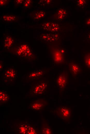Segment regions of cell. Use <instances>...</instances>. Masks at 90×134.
Here are the masks:
<instances>
[{
    "mask_svg": "<svg viewBox=\"0 0 90 134\" xmlns=\"http://www.w3.org/2000/svg\"><path fill=\"white\" fill-rule=\"evenodd\" d=\"M54 111L58 117L63 120L69 118L71 114L70 109L65 106L58 107Z\"/></svg>",
    "mask_w": 90,
    "mask_h": 134,
    "instance_id": "cell-1",
    "label": "cell"
},
{
    "mask_svg": "<svg viewBox=\"0 0 90 134\" xmlns=\"http://www.w3.org/2000/svg\"><path fill=\"white\" fill-rule=\"evenodd\" d=\"M17 55L24 57L28 58L32 55L31 50L28 45L22 44L19 47L16 51Z\"/></svg>",
    "mask_w": 90,
    "mask_h": 134,
    "instance_id": "cell-2",
    "label": "cell"
},
{
    "mask_svg": "<svg viewBox=\"0 0 90 134\" xmlns=\"http://www.w3.org/2000/svg\"><path fill=\"white\" fill-rule=\"evenodd\" d=\"M47 102L44 99H40L33 102L29 107L32 110L37 111L41 110L47 105Z\"/></svg>",
    "mask_w": 90,
    "mask_h": 134,
    "instance_id": "cell-3",
    "label": "cell"
},
{
    "mask_svg": "<svg viewBox=\"0 0 90 134\" xmlns=\"http://www.w3.org/2000/svg\"><path fill=\"white\" fill-rule=\"evenodd\" d=\"M42 28L45 30L51 32H55L59 30L58 24L56 23L51 22H46L41 25Z\"/></svg>",
    "mask_w": 90,
    "mask_h": 134,
    "instance_id": "cell-4",
    "label": "cell"
},
{
    "mask_svg": "<svg viewBox=\"0 0 90 134\" xmlns=\"http://www.w3.org/2000/svg\"><path fill=\"white\" fill-rule=\"evenodd\" d=\"M40 39L47 42H51L57 41L58 39V34L55 32L43 34L41 35Z\"/></svg>",
    "mask_w": 90,
    "mask_h": 134,
    "instance_id": "cell-5",
    "label": "cell"
},
{
    "mask_svg": "<svg viewBox=\"0 0 90 134\" xmlns=\"http://www.w3.org/2000/svg\"><path fill=\"white\" fill-rule=\"evenodd\" d=\"M47 86L45 82H41L36 85L33 89V93L34 95L42 94L46 90Z\"/></svg>",
    "mask_w": 90,
    "mask_h": 134,
    "instance_id": "cell-6",
    "label": "cell"
},
{
    "mask_svg": "<svg viewBox=\"0 0 90 134\" xmlns=\"http://www.w3.org/2000/svg\"><path fill=\"white\" fill-rule=\"evenodd\" d=\"M67 80V77L64 73L60 74L57 79V83L59 87L62 89H64L65 87Z\"/></svg>",
    "mask_w": 90,
    "mask_h": 134,
    "instance_id": "cell-7",
    "label": "cell"
},
{
    "mask_svg": "<svg viewBox=\"0 0 90 134\" xmlns=\"http://www.w3.org/2000/svg\"><path fill=\"white\" fill-rule=\"evenodd\" d=\"M20 132L23 134L35 133L36 132L34 129L31 127L26 125H22L19 128Z\"/></svg>",
    "mask_w": 90,
    "mask_h": 134,
    "instance_id": "cell-8",
    "label": "cell"
},
{
    "mask_svg": "<svg viewBox=\"0 0 90 134\" xmlns=\"http://www.w3.org/2000/svg\"><path fill=\"white\" fill-rule=\"evenodd\" d=\"M69 70L73 75H76L79 72L80 69L79 66L73 63H70L69 64Z\"/></svg>",
    "mask_w": 90,
    "mask_h": 134,
    "instance_id": "cell-9",
    "label": "cell"
},
{
    "mask_svg": "<svg viewBox=\"0 0 90 134\" xmlns=\"http://www.w3.org/2000/svg\"><path fill=\"white\" fill-rule=\"evenodd\" d=\"M16 75V71L12 69H9L7 70L4 73V77L8 79H11L14 78Z\"/></svg>",
    "mask_w": 90,
    "mask_h": 134,
    "instance_id": "cell-10",
    "label": "cell"
},
{
    "mask_svg": "<svg viewBox=\"0 0 90 134\" xmlns=\"http://www.w3.org/2000/svg\"><path fill=\"white\" fill-rule=\"evenodd\" d=\"M44 74V71L42 70H39L30 73L28 77L30 78L34 79L38 78L42 76Z\"/></svg>",
    "mask_w": 90,
    "mask_h": 134,
    "instance_id": "cell-11",
    "label": "cell"
},
{
    "mask_svg": "<svg viewBox=\"0 0 90 134\" xmlns=\"http://www.w3.org/2000/svg\"><path fill=\"white\" fill-rule=\"evenodd\" d=\"M13 40L12 38L10 36H7L4 39L3 42L4 47L6 48L10 47L13 44Z\"/></svg>",
    "mask_w": 90,
    "mask_h": 134,
    "instance_id": "cell-12",
    "label": "cell"
},
{
    "mask_svg": "<svg viewBox=\"0 0 90 134\" xmlns=\"http://www.w3.org/2000/svg\"><path fill=\"white\" fill-rule=\"evenodd\" d=\"M9 99V96L8 93L4 91L1 90L0 92V101L1 103H5L7 102Z\"/></svg>",
    "mask_w": 90,
    "mask_h": 134,
    "instance_id": "cell-13",
    "label": "cell"
},
{
    "mask_svg": "<svg viewBox=\"0 0 90 134\" xmlns=\"http://www.w3.org/2000/svg\"><path fill=\"white\" fill-rule=\"evenodd\" d=\"M41 132L43 134H50L52 133V130L49 125L46 123L42 125Z\"/></svg>",
    "mask_w": 90,
    "mask_h": 134,
    "instance_id": "cell-14",
    "label": "cell"
},
{
    "mask_svg": "<svg viewBox=\"0 0 90 134\" xmlns=\"http://www.w3.org/2000/svg\"><path fill=\"white\" fill-rule=\"evenodd\" d=\"M67 14L66 11L65 9H60L57 12V18L60 20H63Z\"/></svg>",
    "mask_w": 90,
    "mask_h": 134,
    "instance_id": "cell-15",
    "label": "cell"
},
{
    "mask_svg": "<svg viewBox=\"0 0 90 134\" xmlns=\"http://www.w3.org/2000/svg\"><path fill=\"white\" fill-rule=\"evenodd\" d=\"M46 13L43 11H40L36 12L33 15V18L35 20H38L43 18L45 16Z\"/></svg>",
    "mask_w": 90,
    "mask_h": 134,
    "instance_id": "cell-16",
    "label": "cell"
},
{
    "mask_svg": "<svg viewBox=\"0 0 90 134\" xmlns=\"http://www.w3.org/2000/svg\"><path fill=\"white\" fill-rule=\"evenodd\" d=\"M4 21H12L15 20L16 17L14 16L5 15L2 17Z\"/></svg>",
    "mask_w": 90,
    "mask_h": 134,
    "instance_id": "cell-17",
    "label": "cell"
},
{
    "mask_svg": "<svg viewBox=\"0 0 90 134\" xmlns=\"http://www.w3.org/2000/svg\"><path fill=\"white\" fill-rule=\"evenodd\" d=\"M84 61L86 65L90 68V53L87 54L85 56Z\"/></svg>",
    "mask_w": 90,
    "mask_h": 134,
    "instance_id": "cell-18",
    "label": "cell"
},
{
    "mask_svg": "<svg viewBox=\"0 0 90 134\" xmlns=\"http://www.w3.org/2000/svg\"><path fill=\"white\" fill-rule=\"evenodd\" d=\"M86 3V1L84 0H79L77 1V5L79 7H82Z\"/></svg>",
    "mask_w": 90,
    "mask_h": 134,
    "instance_id": "cell-19",
    "label": "cell"
},
{
    "mask_svg": "<svg viewBox=\"0 0 90 134\" xmlns=\"http://www.w3.org/2000/svg\"><path fill=\"white\" fill-rule=\"evenodd\" d=\"M51 0H41L40 1V3L43 5H45L46 4H49L51 2Z\"/></svg>",
    "mask_w": 90,
    "mask_h": 134,
    "instance_id": "cell-20",
    "label": "cell"
},
{
    "mask_svg": "<svg viewBox=\"0 0 90 134\" xmlns=\"http://www.w3.org/2000/svg\"><path fill=\"white\" fill-rule=\"evenodd\" d=\"M32 1L30 0H26L24 3V5L25 7H28L31 4Z\"/></svg>",
    "mask_w": 90,
    "mask_h": 134,
    "instance_id": "cell-21",
    "label": "cell"
},
{
    "mask_svg": "<svg viewBox=\"0 0 90 134\" xmlns=\"http://www.w3.org/2000/svg\"><path fill=\"white\" fill-rule=\"evenodd\" d=\"M8 2L6 0H1L0 1V5L1 6H3L6 4Z\"/></svg>",
    "mask_w": 90,
    "mask_h": 134,
    "instance_id": "cell-22",
    "label": "cell"
},
{
    "mask_svg": "<svg viewBox=\"0 0 90 134\" xmlns=\"http://www.w3.org/2000/svg\"><path fill=\"white\" fill-rule=\"evenodd\" d=\"M16 3L18 4H20L24 2V0H17L16 1Z\"/></svg>",
    "mask_w": 90,
    "mask_h": 134,
    "instance_id": "cell-23",
    "label": "cell"
},
{
    "mask_svg": "<svg viewBox=\"0 0 90 134\" xmlns=\"http://www.w3.org/2000/svg\"><path fill=\"white\" fill-rule=\"evenodd\" d=\"M86 24L87 25L90 26V17L88 18L86 20Z\"/></svg>",
    "mask_w": 90,
    "mask_h": 134,
    "instance_id": "cell-24",
    "label": "cell"
},
{
    "mask_svg": "<svg viewBox=\"0 0 90 134\" xmlns=\"http://www.w3.org/2000/svg\"><path fill=\"white\" fill-rule=\"evenodd\" d=\"M87 39L90 40V33L88 36Z\"/></svg>",
    "mask_w": 90,
    "mask_h": 134,
    "instance_id": "cell-25",
    "label": "cell"
}]
</instances>
